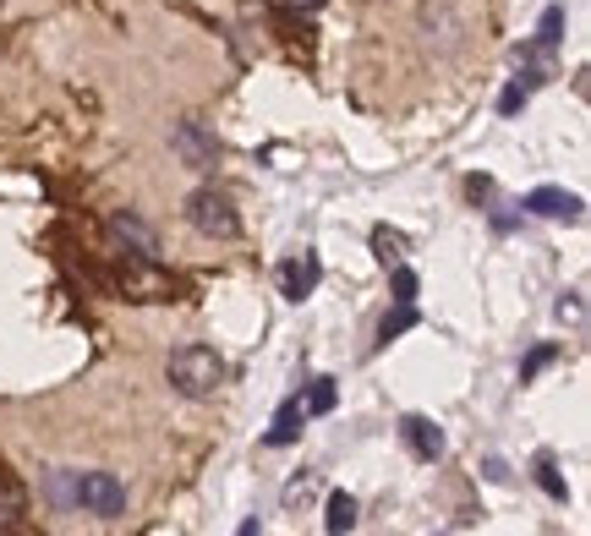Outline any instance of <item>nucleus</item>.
I'll return each mask as SVG.
<instances>
[{"label": "nucleus", "instance_id": "obj_1", "mask_svg": "<svg viewBox=\"0 0 591 536\" xmlns=\"http://www.w3.org/2000/svg\"><path fill=\"white\" fill-rule=\"evenodd\" d=\"M104 285H110L121 301H176V290H181L176 279H170L154 258H143V252H132V258L115 252V274L104 279Z\"/></svg>", "mask_w": 591, "mask_h": 536}, {"label": "nucleus", "instance_id": "obj_7", "mask_svg": "<svg viewBox=\"0 0 591 536\" xmlns=\"http://www.w3.org/2000/svg\"><path fill=\"white\" fill-rule=\"evenodd\" d=\"M318 279H323L318 252H301V258H291V263L280 268V296L285 301H307L312 290H318Z\"/></svg>", "mask_w": 591, "mask_h": 536}, {"label": "nucleus", "instance_id": "obj_16", "mask_svg": "<svg viewBox=\"0 0 591 536\" xmlns=\"http://www.w3.org/2000/svg\"><path fill=\"white\" fill-rule=\"evenodd\" d=\"M537 487H542V493H548V498H559V504H564V476L553 471V460H548V454H542V460H537Z\"/></svg>", "mask_w": 591, "mask_h": 536}, {"label": "nucleus", "instance_id": "obj_8", "mask_svg": "<svg viewBox=\"0 0 591 536\" xmlns=\"http://www.w3.org/2000/svg\"><path fill=\"white\" fill-rule=\"evenodd\" d=\"M400 438H405V449H411L416 460H438V454H444V433H438L427 416H405V422H400Z\"/></svg>", "mask_w": 591, "mask_h": 536}, {"label": "nucleus", "instance_id": "obj_20", "mask_svg": "<svg viewBox=\"0 0 591 536\" xmlns=\"http://www.w3.org/2000/svg\"><path fill=\"white\" fill-rule=\"evenodd\" d=\"M559 323H586V290L559 296Z\"/></svg>", "mask_w": 591, "mask_h": 536}, {"label": "nucleus", "instance_id": "obj_22", "mask_svg": "<svg viewBox=\"0 0 591 536\" xmlns=\"http://www.w3.org/2000/svg\"><path fill=\"white\" fill-rule=\"evenodd\" d=\"M482 471H488V482H509V465H504V460H488Z\"/></svg>", "mask_w": 591, "mask_h": 536}, {"label": "nucleus", "instance_id": "obj_17", "mask_svg": "<svg viewBox=\"0 0 591 536\" xmlns=\"http://www.w3.org/2000/svg\"><path fill=\"white\" fill-rule=\"evenodd\" d=\"M312 493H318V471H301V476H291V487H285V504H307Z\"/></svg>", "mask_w": 591, "mask_h": 536}, {"label": "nucleus", "instance_id": "obj_5", "mask_svg": "<svg viewBox=\"0 0 591 536\" xmlns=\"http://www.w3.org/2000/svg\"><path fill=\"white\" fill-rule=\"evenodd\" d=\"M170 148H176V159L187 170H214V159H219V143H214V132H208L203 121H176Z\"/></svg>", "mask_w": 591, "mask_h": 536}, {"label": "nucleus", "instance_id": "obj_12", "mask_svg": "<svg viewBox=\"0 0 591 536\" xmlns=\"http://www.w3.org/2000/svg\"><path fill=\"white\" fill-rule=\"evenodd\" d=\"M373 252H378V263H384V268H394V263H405V252H411V241H405L400 230L378 225V230H373Z\"/></svg>", "mask_w": 591, "mask_h": 536}, {"label": "nucleus", "instance_id": "obj_2", "mask_svg": "<svg viewBox=\"0 0 591 536\" xmlns=\"http://www.w3.org/2000/svg\"><path fill=\"white\" fill-rule=\"evenodd\" d=\"M66 509H83L94 520H121L126 487L110 471H66Z\"/></svg>", "mask_w": 591, "mask_h": 536}, {"label": "nucleus", "instance_id": "obj_4", "mask_svg": "<svg viewBox=\"0 0 591 536\" xmlns=\"http://www.w3.org/2000/svg\"><path fill=\"white\" fill-rule=\"evenodd\" d=\"M187 219L203 236H219V241H230L241 230V219H236V203H230L219 186H197V192L187 197Z\"/></svg>", "mask_w": 591, "mask_h": 536}, {"label": "nucleus", "instance_id": "obj_15", "mask_svg": "<svg viewBox=\"0 0 591 536\" xmlns=\"http://www.w3.org/2000/svg\"><path fill=\"white\" fill-rule=\"evenodd\" d=\"M307 411H334V378H312V389H307Z\"/></svg>", "mask_w": 591, "mask_h": 536}, {"label": "nucleus", "instance_id": "obj_3", "mask_svg": "<svg viewBox=\"0 0 591 536\" xmlns=\"http://www.w3.org/2000/svg\"><path fill=\"white\" fill-rule=\"evenodd\" d=\"M165 378L176 383L187 400H208V394L225 383V361L208 351V345H181V351H170V361H165Z\"/></svg>", "mask_w": 591, "mask_h": 536}, {"label": "nucleus", "instance_id": "obj_6", "mask_svg": "<svg viewBox=\"0 0 591 536\" xmlns=\"http://www.w3.org/2000/svg\"><path fill=\"white\" fill-rule=\"evenodd\" d=\"M526 208L537 219H564V225H581L586 219V203L575 192H564V186H537V192L526 197Z\"/></svg>", "mask_w": 591, "mask_h": 536}, {"label": "nucleus", "instance_id": "obj_10", "mask_svg": "<svg viewBox=\"0 0 591 536\" xmlns=\"http://www.w3.org/2000/svg\"><path fill=\"white\" fill-rule=\"evenodd\" d=\"M356 526V498L351 493H329V504H323V531H351Z\"/></svg>", "mask_w": 591, "mask_h": 536}, {"label": "nucleus", "instance_id": "obj_11", "mask_svg": "<svg viewBox=\"0 0 591 536\" xmlns=\"http://www.w3.org/2000/svg\"><path fill=\"white\" fill-rule=\"evenodd\" d=\"M296 438H301V400H285V405H280V416H274L269 444H274V449H285V444H296Z\"/></svg>", "mask_w": 591, "mask_h": 536}, {"label": "nucleus", "instance_id": "obj_14", "mask_svg": "<svg viewBox=\"0 0 591 536\" xmlns=\"http://www.w3.org/2000/svg\"><path fill=\"white\" fill-rule=\"evenodd\" d=\"M405 329H416V307H411V301H400V307H394V312H389V318H384V323H378V340H384V345H389V340H394V334H405Z\"/></svg>", "mask_w": 591, "mask_h": 536}, {"label": "nucleus", "instance_id": "obj_9", "mask_svg": "<svg viewBox=\"0 0 591 536\" xmlns=\"http://www.w3.org/2000/svg\"><path fill=\"white\" fill-rule=\"evenodd\" d=\"M110 236H115V241H132V247L143 252V258H154V252H159L154 230H148L137 214H115V219H110Z\"/></svg>", "mask_w": 591, "mask_h": 536}, {"label": "nucleus", "instance_id": "obj_13", "mask_svg": "<svg viewBox=\"0 0 591 536\" xmlns=\"http://www.w3.org/2000/svg\"><path fill=\"white\" fill-rule=\"evenodd\" d=\"M22 509H28V498H22V487L11 482L6 471H0V526H17Z\"/></svg>", "mask_w": 591, "mask_h": 536}, {"label": "nucleus", "instance_id": "obj_19", "mask_svg": "<svg viewBox=\"0 0 591 536\" xmlns=\"http://www.w3.org/2000/svg\"><path fill=\"white\" fill-rule=\"evenodd\" d=\"M389 290H394V301H416V274L405 263H394V274H389Z\"/></svg>", "mask_w": 591, "mask_h": 536}, {"label": "nucleus", "instance_id": "obj_21", "mask_svg": "<svg viewBox=\"0 0 591 536\" xmlns=\"http://www.w3.org/2000/svg\"><path fill=\"white\" fill-rule=\"evenodd\" d=\"M520 104H526V88H520V83H509L504 93H498V115H515Z\"/></svg>", "mask_w": 591, "mask_h": 536}, {"label": "nucleus", "instance_id": "obj_18", "mask_svg": "<svg viewBox=\"0 0 591 536\" xmlns=\"http://www.w3.org/2000/svg\"><path fill=\"white\" fill-rule=\"evenodd\" d=\"M553 356H559V345H537V351H531L526 361H520V383H531V378H537V372L548 367Z\"/></svg>", "mask_w": 591, "mask_h": 536}]
</instances>
